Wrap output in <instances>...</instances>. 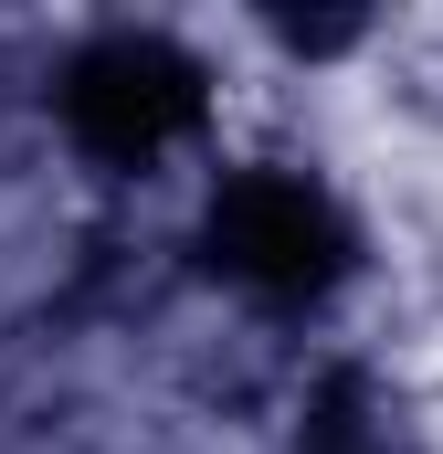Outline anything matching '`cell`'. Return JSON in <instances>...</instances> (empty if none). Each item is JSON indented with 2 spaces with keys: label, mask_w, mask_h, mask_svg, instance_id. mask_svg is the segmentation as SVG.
Here are the masks:
<instances>
[{
  "label": "cell",
  "mask_w": 443,
  "mask_h": 454,
  "mask_svg": "<svg viewBox=\"0 0 443 454\" xmlns=\"http://www.w3.org/2000/svg\"><path fill=\"white\" fill-rule=\"evenodd\" d=\"M64 116H74V137L106 148V159H159L169 137H190L201 74H190L180 43H159V32H116V43H96V53L74 64Z\"/></svg>",
  "instance_id": "6da1fadb"
},
{
  "label": "cell",
  "mask_w": 443,
  "mask_h": 454,
  "mask_svg": "<svg viewBox=\"0 0 443 454\" xmlns=\"http://www.w3.org/2000/svg\"><path fill=\"white\" fill-rule=\"evenodd\" d=\"M212 254L243 286H264V296H307V286L338 275L348 232H338L328 191H307L285 169H243V180H222V201H212Z\"/></svg>",
  "instance_id": "7a4b0ae2"
},
{
  "label": "cell",
  "mask_w": 443,
  "mask_h": 454,
  "mask_svg": "<svg viewBox=\"0 0 443 454\" xmlns=\"http://www.w3.org/2000/svg\"><path fill=\"white\" fill-rule=\"evenodd\" d=\"M307 454H401V444H391L359 402H328V412H317V434H307Z\"/></svg>",
  "instance_id": "3957f363"
}]
</instances>
